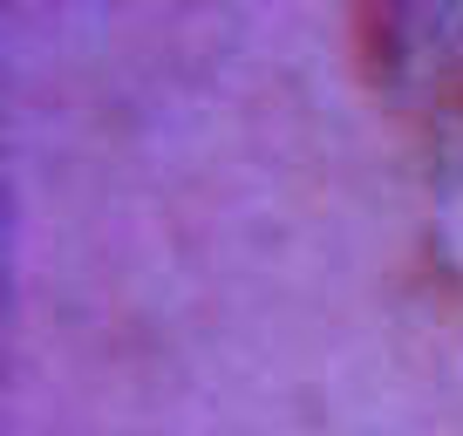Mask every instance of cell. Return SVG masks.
I'll list each match as a JSON object with an SVG mask.
<instances>
[{
    "label": "cell",
    "instance_id": "obj_1",
    "mask_svg": "<svg viewBox=\"0 0 463 436\" xmlns=\"http://www.w3.org/2000/svg\"><path fill=\"white\" fill-rule=\"evenodd\" d=\"M416 117L430 137V177H436V252H443V280L463 300V55H436L430 96Z\"/></svg>",
    "mask_w": 463,
    "mask_h": 436
}]
</instances>
